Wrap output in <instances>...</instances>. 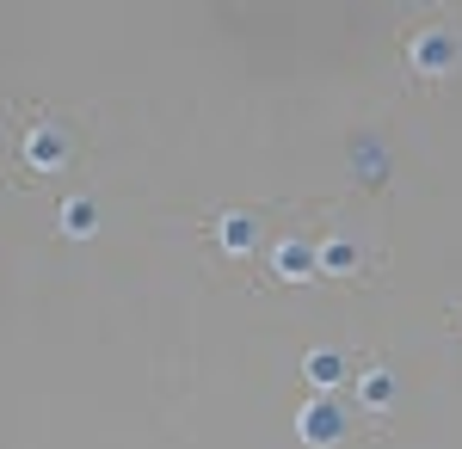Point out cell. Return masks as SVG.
Returning a JSON list of instances; mask_svg holds the SVG:
<instances>
[{"label":"cell","instance_id":"cell-3","mask_svg":"<svg viewBox=\"0 0 462 449\" xmlns=\"http://www.w3.org/2000/svg\"><path fill=\"white\" fill-rule=\"evenodd\" d=\"M56 148H62L56 136H32V160L37 167H56Z\"/></svg>","mask_w":462,"mask_h":449},{"label":"cell","instance_id":"cell-2","mask_svg":"<svg viewBox=\"0 0 462 449\" xmlns=\"http://www.w3.org/2000/svg\"><path fill=\"white\" fill-rule=\"evenodd\" d=\"M309 376H315L320 388H333V381L346 376V363H339V357H333V351H315V363H309Z\"/></svg>","mask_w":462,"mask_h":449},{"label":"cell","instance_id":"cell-5","mask_svg":"<svg viewBox=\"0 0 462 449\" xmlns=\"http://www.w3.org/2000/svg\"><path fill=\"white\" fill-rule=\"evenodd\" d=\"M389 394H394V381H389V376H370V381H364V400H370V407H383Z\"/></svg>","mask_w":462,"mask_h":449},{"label":"cell","instance_id":"cell-1","mask_svg":"<svg viewBox=\"0 0 462 449\" xmlns=\"http://www.w3.org/2000/svg\"><path fill=\"white\" fill-rule=\"evenodd\" d=\"M339 407H327V400H315L309 413H302V444H315V449H327V444H339Z\"/></svg>","mask_w":462,"mask_h":449},{"label":"cell","instance_id":"cell-6","mask_svg":"<svg viewBox=\"0 0 462 449\" xmlns=\"http://www.w3.org/2000/svg\"><path fill=\"white\" fill-rule=\"evenodd\" d=\"M278 265H284V271H309V252H302V246H284V259H278Z\"/></svg>","mask_w":462,"mask_h":449},{"label":"cell","instance_id":"cell-4","mask_svg":"<svg viewBox=\"0 0 462 449\" xmlns=\"http://www.w3.org/2000/svg\"><path fill=\"white\" fill-rule=\"evenodd\" d=\"M420 56H426V69H444V56H450V43H444V37H426V43H420Z\"/></svg>","mask_w":462,"mask_h":449}]
</instances>
